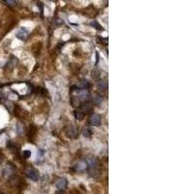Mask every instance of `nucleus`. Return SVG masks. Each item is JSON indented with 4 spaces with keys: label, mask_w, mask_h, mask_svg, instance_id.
I'll use <instances>...</instances> for the list:
<instances>
[{
    "label": "nucleus",
    "mask_w": 194,
    "mask_h": 194,
    "mask_svg": "<svg viewBox=\"0 0 194 194\" xmlns=\"http://www.w3.org/2000/svg\"><path fill=\"white\" fill-rule=\"evenodd\" d=\"M91 77L93 79H99V78H100L101 77L100 70H99V69H97V68H94L93 70L91 71Z\"/></svg>",
    "instance_id": "dca6fc26"
},
{
    "label": "nucleus",
    "mask_w": 194,
    "mask_h": 194,
    "mask_svg": "<svg viewBox=\"0 0 194 194\" xmlns=\"http://www.w3.org/2000/svg\"><path fill=\"white\" fill-rule=\"evenodd\" d=\"M27 37H28V32L26 30V29L21 28L17 32V38H19V40H22V41H24V40L27 39Z\"/></svg>",
    "instance_id": "9b49d317"
},
{
    "label": "nucleus",
    "mask_w": 194,
    "mask_h": 194,
    "mask_svg": "<svg viewBox=\"0 0 194 194\" xmlns=\"http://www.w3.org/2000/svg\"><path fill=\"white\" fill-rule=\"evenodd\" d=\"M75 169L78 172H83L87 169V164L86 160H80L75 165Z\"/></svg>",
    "instance_id": "0eeeda50"
},
{
    "label": "nucleus",
    "mask_w": 194,
    "mask_h": 194,
    "mask_svg": "<svg viewBox=\"0 0 194 194\" xmlns=\"http://www.w3.org/2000/svg\"><path fill=\"white\" fill-rule=\"evenodd\" d=\"M0 194H4V193L3 192H0Z\"/></svg>",
    "instance_id": "bb28decb"
},
{
    "label": "nucleus",
    "mask_w": 194,
    "mask_h": 194,
    "mask_svg": "<svg viewBox=\"0 0 194 194\" xmlns=\"http://www.w3.org/2000/svg\"><path fill=\"white\" fill-rule=\"evenodd\" d=\"M15 172H16V167H15L14 164L12 163H8L6 167H5L4 171H3V176L5 178H11L12 176H14Z\"/></svg>",
    "instance_id": "7ed1b4c3"
},
{
    "label": "nucleus",
    "mask_w": 194,
    "mask_h": 194,
    "mask_svg": "<svg viewBox=\"0 0 194 194\" xmlns=\"http://www.w3.org/2000/svg\"><path fill=\"white\" fill-rule=\"evenodd\" d=\"M83 135L84 137H87V138H89V137L92 135V130L89 127H87V126L83 127Z\"/></svg>",
    "instance_id": "2eb2a0df"
},
{
    "label": "nucleus",
    "mask_w": 194,
    "mask_h": 194,
    "mask_svg": "<svg viewBox=\"0 0 194 194\" xmlns=\"http://www.w3.org/2000/svg\"><path fill=\"white\" fill-rule=\"evenodd\" d=\"M37 93L40 94V95H46V94H48V91L46 90L45 88H37Z\"/></svg>",
    "instance_id": "412c9836"
},
{
    "label": "nucleus",
    "mask_w": 194,
    "mask_h": 194,
    "mask_svg": "<svg viewBox=\"0 0 194 194\" xmlns=\"http://www.w3.org/2000/svg\"><path fill=\"white\" fill-rule=\"evenodd\" d=\"M68 185V182L65 178H57L56 181V186L58 190L63 191Z\"/></svg>",
    "instance_id": "39448f33"
},
{
    "label": "nucleus",
    "mask_w": 194,
    "mask_h": 194,
    "mask_svg": "<svg viewBox=\"0 0 194 194\" xmlns=\"http://www.w3.org/2000/svg\"><path fill=\"white\" fill-rule=\"evenodd\" d=\"M6 5L8 6H14V5H16V1H14V0H6V1H3Z\"/></svg>",
    "instance_id": "4be33fe9"
},
{
    "label": "nucleus",
    "mask_w": 194,
    "mask_h": 194,
    "mask_svg": "<svg viewBox=\"0 0 194 194\" xmlns=\"http://www.w3.org/2000/svg\"><path fill=\"white\" fill-rule=\"evenodd\" d=\"M1 161H2V155H0V162H1Z\"/></svg>",
    "instance_id": "a878e982"
},
{
    "label": "nucleus",
    "mask_w": 194,
    "mask_h": 194,
    "mask_svg": "<svg viewBox=\"0 0 194 194\" xmlns=\"http://www.w3.org/2000/svg\"><path fill=\"white\" fill-rule=\"evenodd\" d=\"M19 62V59L16 57V56H10V58L8 59V61L6 63V67L8 69H13L14 67H16V65L18 64Z\"/></svg>",
    "instance_id": "423d86ee"
},
{
    "label": "nucleus",
    "mask_w": 194,
    "mask_h": 194,
    "mask_svg": "<svg viewBox=\"0 0 194 194\" xmlns=\"http://www.w3.org/2000/svg\"><path fill=\"white\" fill-rule=\"evenodd\" d=\"M24 174H26V176L28 179H30L31 181L37 182L39 180V172L35 168H32V167L26 168V170H24Z\"/></svg>",
    "instance_id": "f257e3e1"
},
{
    "label": "nucleus",
    "mask_w": 194,
    "mask_h": 194,
    "mask_svg": "<svg viewBox=\"0 0 194 194\" xmlns=\"http://www.w3.org/2000/svg\"><path fill=\"white\" fill-rule=\"evenodd\" d=\"M103 101V98L100 94H96L95 96L93 97V103L96 104V105H99V104H101Z\"/></svg>",
    "instance_id": "aec40b11"
},
{
    "label": "nucleus",
    "mask_w": 194,
    "mask_h": 194,
    "mask_svg": "<svg viewBox=\"0 0 194 194\" xmlns=\"http://www.w3.org/2000/svg\"><path fill=\"white\" fill-rule=\"evenodd\" d=\"M108 88V83L104 80H101L97 83V89L100 91H105L106 89Z\"/></svg>",
    "instance_id": "f8f14e48"
},
{
    "label": "nucleus",
    "mask_w": 194,
    "mask_h": 194,
    "mask_svg": "<svg viewBox=\"0 0 194 194\" xmlns=\"http://www.w3.org/2000/svg\"><path fill=\"white\" fill-rule=\"evenodd\" d=\"M65 132H66V135L67 137L71 138V139H74L76 138L78 136L79 134V129L75 126L73 125V124H70V125H68L65 129Z\"/></svg>",
    "instance_id": "f03ea898"
},
{
    "label": "nucleus",
    "mask_w": 194,
    "mask_h": 194,
    "mask_svg": "<svg viewBox=\"0 0 194 194\" xmlns=\"http://www.w3.org/2000/svg\"><path fill=\"white\" fill-rule=\"evenodd\" d=\"M71 104L73 107H79L80 105H81V102H80V99L76 96H73L71 98Z\"/></svg>",
    "instance_id": "6ab92c4d"
},
{
    "label": "nucleus",
    "mask_w": 194,
    "mask_h": 194,
    "mask_svg": "<svg viewBox=\"0 0 194 194\" xmlns=\"http://www.w3.org/2000/svg\"><path fill=\"white\" fill-rule=\"evenodd\" d=\"M90 24H91L92 26H95V28H96V29H99V30H102V29H103V28H102V26H99V24H98L96 22H92Z\"/></svg>",
    "instance_id": "5701e85b"
},
{
    "label": "nucleus",
    "mask_w": 194,
    "mask_h": 194,
    "mask_svg": "<svg viewBox=\"0 0 194 194\" xmlns=\"http://www.w3.org/2000/svg\"><path fill=\"white\" fill-rule=\"evenodd\" d=\"M88 173L90 177L92 178H98V176L100 175V171L98 170V168H94V169H88Z\"/></svg>",
    "instance_id": "ddd939ff"
},
{
    "label": "nucleus",
    "mask_w": 194,
    "mask_h": 194,
    "mask_svg": "<svg viewBox=\"0 0 194 194\" xmlns=\"http://www.w3.org/2000/svg\"><path fill=\"white\" fill-rule=\"evenodd\" d=\"M87 164L88 169H94V168H98V161L96 158L94 157H89L87 159Z\"/></svg>",
    "instance_id": "6e6552de"
},
{
    "label": "nucleus",
    "mask_w": 194,
    "mask_h": 194,
    "mask_svg": "<svg viewBox=\"0 0 194 194\" xmlns=\"http://www.w3.org/2000/svg\"><path fill=\"white\" fill-rule=\"evenodd\" d=\"M3 99H4V95H3L2 93H0V103L3 101Z\"/></svg>",
    "instance_id": "393cba45"
},
{
    "label": "nucleus",
    "mask_w": 194,
    "mask_h": 194,
    "mask_svg": "<svg viewBox=\"0 0 194 194\" xmlns=\"http://www.w3.org/2000/svg\"><path fill=\"white\" fill-rule=\"evenodd\" d=\"M16 131H17L18 134H19V135L23 133V131H24V125H23L22 122H19L17 125H16Z\"/></svg>",
    "instance_id": "f3484780"
},
{
    "label": "nucleus",
    "mask_w": 194,
    "mask_h": 194,
    "mask_svg": "<svg viewBox=\"0 0 194 194\" xmlns=\"http://www.w3.org/2000/svg\"><path fill=\"white\" fill-rule=\"evenodd\" d=\"M80 107H81L82 112L88 113V112H90L92 110V103L88 102V101H86V102H83V104H81Z\"/></svg>",
    "instance_id": "1a4fd4ad"
},
{
    "label": "nucleus",
    "mask_w": 194,
    "mask_h": 194,
    "mask_svg": "<svg viewBox=\"0 0 194 194\" xmlns=\"http://www.w3.org/2000/svg\"><path fill=\"white\" fill-rule=\"evenodd\" d=\"M89 87H90V83H89V82L87 81V80H82L79 83V87L82 89H87Z\"/></svg>",
    "instance_id": "4468645a"
},
{
    "label": "nucleus",
    "mask_w": 194,
    "mask_h": 194,
    "mask_svg": "<svg viewBox=\"0 0 194 194\" xmlns=\"http://www.w3.org/2000/svg\"><path fill=\"white\" fill-rule=\"evenodd\" d=\"M22 155H23L24 158H28L29 156L31 155V152L29 151H24L22 152Z\"/></svg>",
    "instance_id": "b1692460"
},
{
    "label": "nucleus",
    "mask_w": 194,
    "mask_h": 194,
    "mask_svg": "<svg viewBox=\"0 0 194 194\" xmlns=\"http://www.w3.org/2000/svg\"><path fill=\"white\" fill-rule=\"evenodd\" d=\"M88 121L93 126H99L101 125L102 123V117L100 115H98V114H91L90 117H89Z\"/></svg>",
    "instance_id": "20e7f679"
},
{
    "label": "nucleus",
    "mask_w": 194,
    "mask_h": 194,
    "mask_svg": "<svg viewBox=\"0 0 194 194\" xmlns=\"http://www.w3.org/2000/svg\"><path fill=\"white\" fill-rule=\"evenodd\" d=\"M74 116H75V118L77 119V121H83V117H84V115L82 111H75Z\"/></svg>",
    "instance_id": "a211bd4d"
},
{
    "label": "nucleus",
    "mask_w": 194,
    "mask_h": 194,
    "mask_svg": "<svg viewBox=\"0 0 194 194\" xmlns=\"http://www.w3.org/2000/svg\"><path fill=\"white\" fill-rule=\"evenodd\" d=\"M90 97V93L87 90V89H82V90L79 91V99H82V100L86 101Z\"/></svg>",
    "instance_id": "9d476101"
}]
</instances>
